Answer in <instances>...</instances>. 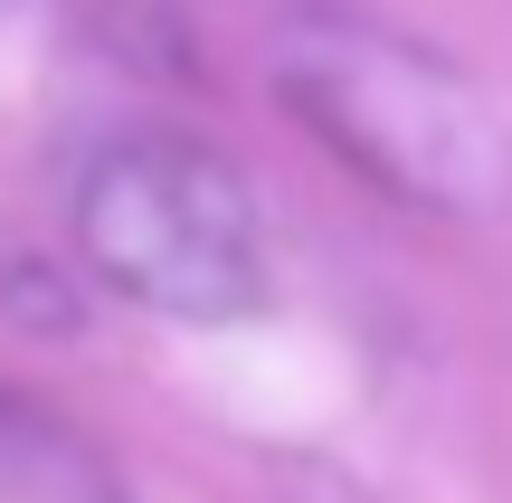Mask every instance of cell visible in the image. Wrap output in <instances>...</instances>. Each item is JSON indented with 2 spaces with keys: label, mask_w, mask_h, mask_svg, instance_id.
I'll return each mask as SVG.
<instances>
[{
  "label": "cell",
  "mask_w": 512,
  "mask_h": 503,
  "mask_svg": "<svg viewBox=\"0 0 512 503\" xmlns=\"http://www.w3.org/2000/svg\"><path fill=\"white\" fill-rule=\"evenodd\" d=\"M285 114L418 219L484 228L512 209V114L446 48L351 10H294L266 57Z\"/></svg>",
  "instance_id": "6da1fadb"
},
{
  "label": "cell",
  "mask_w": 512,
  "mask_h": 503,
  "mask_svg": "<svg viewBox=\"0 0 512 503\" xmlns=\"http://www.w3.org/2000/svg\"><path fill=\"white\" fill-rule=\"evenodd\" d=\"M76 257L105 295L162 323H238L266 304V219L228 152L190 133L133 124L76 162L67 181Z\"/></svg>",
  "instance_id": "7a4b0ae2"
},
{
  "label": "cell",
  "mask_w": 512,
  "mask_h": 503,
  "mask_svg": "<svg viewBox=\"0 0 512 503\" xmlns=\"http://www.w3.org/2000/svg\"><path fill=\"white\" fill-rule=\"evenodd\" d=\"M0 503H124V494L57 409L0 390Z\"/></svg>",
  "instance_id": "3957f363"
},
{
  "label": "cell",
  "mask_w": 512,
  "mask_h": 503,
  "mask_svg": "<svg viewBox=\"0 0 512 503\" xmlns=\"http://www.w3.org/2000/svg\"><path fill=\"white\" fill-rule=\"evenodd\" d=\"M0 323L19 333H76V285L29 247H0Z\"/></svg>",
  "instance_id": "277c9868"
},
{
  "label": "cell",
  "mask_w": 512,
  "mask_h": 503,
  "mask_svg": "<svg viewBox=\"0 0 512 503\" xmlns=\"http://www.w3.org/2000/svg\"><path fill=\"white\" fill-rule=\"evenodd\" d=\"M275 503H380L370 485H351L342 466H323V456H275Z\"/></svg>",
  "instance_id": "5b68a950"
},
{
  "label": "cell",
  "mask_w": 512,
  "mask_h": 503,
  "mask_svg": "<svg viewBox=\"0 0 512 503\" xmlns=\"http://www.w3.org/2000/svg\"><path fill=\"white\" fill-rule=\"evenodd\" d=\"M10 10H19V0H0V19H10Z\"/></svg>",
  "instance_id": "8992f818"
}]
</instances>
